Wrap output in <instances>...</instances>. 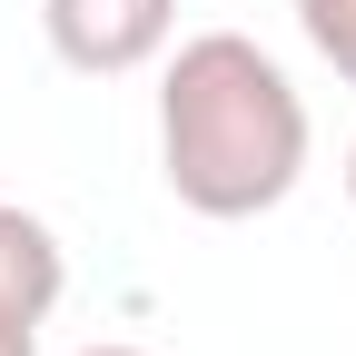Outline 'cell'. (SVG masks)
Listing matches in <instances>:
<instances>
[{"label": "cell", "mask_w": 356, "mask_h": 356, "mask_svg": "<svg viewBox=\"0 0 356 356\" xmlns=\"http://www.w3.org/2000/svg\"><path fill=\"white\" fill-rule=\"evenodd\" d=\"M0 356H40V327L30 317H0Z\"/></svg>", "instance_id": "obj_5"}, {"label": "cell", "mask_w": 356, "mask_h": 356, "mask_svg": "<svg viewBox=\"0 0 356 356\" xmlns=\"http://www.w3.org/2000/svg\"><path fill=\"white\" fill-rule=\"evenodd\" d=\"M60 287H70V248H60V228H50L40 208H20V198H0V317L50 327Z\"/></svg>", "instance_id": "obj_3"}, {"label": "cell", "mask_w": 356, "mask_h": 356, "mask_svg": "<svg viewBox=\"0 0 356 356\" xmlns=\"http://www.w3.org/2000/svg\"><path fill=\"white\" fill-rule=\"evenodd\" d=\"M79 356H149V346H79Z\"/></svg>", "instance_id": "obj_6"}, {"label": "cell", "mask_w": 356, "mask_h": 356, "mask_svg": "<svg viewBox=\"0 0 356 356\" xmlns=\"http://www.w3.org/2000/svg\"><path fill=\"white\" fill-rule=\"evenodd\" d=\"M40 30L79 79H129V70L168 60L178 0H40Z\"/></svg>", "instance_id": "obj_2"}, {"label": "cell", "mask_w": 356, "mask_h": 356, "mask_svg": "<svg viewBox=\"0 0 356 356\" xmlns=\"http://www.w3.org/2000/svg\"><path fill=\"white\" fill-rule=\"evenodd\" d=\"M307 99L248 30H198L159 70V178L188 218H267L307 178Z\"/></svg>", "instance_id": "obj_1"}, {"label": "cell", "mask_w": 356, "mask_h": 356, "mask_svg": "<svg viewBox=\"0 0 356 356\" xmlns=\"http://www.w3.org/2000/svg\"><path fill=\"white\" fill-rule=\"evenodd\" d=\"M297 30H307V50L356 89V0H297Z\"/></svg>", "instance_id": "obj_4"}, {"label": "cell", "mask_w": 356, "mask_h": 356, "mask_svg": "<svg viewBox=\"0 0 356 356\" xmlns=\"http://www.w3.org/2000/svg\"><path fill=\"white\" fill-rule=\"evenodd\" d=\"M346 208H356V149H346Z\"/></svg>", "instance_id": "obj_7"}]
</instances>
